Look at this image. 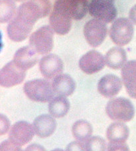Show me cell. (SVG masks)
I'll return each mask as SVG.
<instances>
[{
  "instance_id": "24",
  "label": "cell",
  "mask_w": 136,
  "mask_h": 151,
  "mask_svg": "<svg viewBox=\"0 0 136 151\" xmlns=\"http://www.w3.org/2000/svg\"><path fill=\"white\" fill-rule=\"evenodd\" d=\"M14 0H0V22L5 23L12 19L17 13Z\"/></svg>"
},
{
  "instance_id": "25",
  "label": "cell",
  "mask_w": 136,
  "mask_h": 151,
  "mask_svg": "<svg viewBox=\"0 0 136 151\" xmlns=\"http://www.w3.org/2000/svg\"><path fill=\"white\" fill-rule=\"evenodd\" d=\"M86 151H106V143L103 138L92 137L84 142Z\"/></svg>"
},
{
  "instance_id": "4",
  "label": "cell",
  "mask_w": 136,
  "mask_h": 151,
  "mask_svg": "<svg viewBox=\"0 0 136 151\" xmlns=\"http://www.w3.org/2000/svg\"><path fill=\"white\" fill-rule=\"evenodd\" d=\"M51 8L50 0H27L19 7L17 13L35 24L39 19L47 16Z\"/></svg>"
},
{
  "instance_id": "18",
  "label": "cell",
  "mask_w": 136,
  "mask_h": 151,
  "mask_svg": "<svg viewBox=\"0 0 136 151\" xmlns=\"http://www.w3.org/2000/svg\"><path fill=\"white\" fill-rule=\"evenodd\" d=\"M52 86L54 93L62 97L72 95L76 88L74 79L67 74H61L56 77L52 82Z\"/></svg>"
},
{
  "instance_id": "8",
  "label": "cell",
  "mask_w": 136,
  "mask_h": 151,
  "mask_svg": "<svg viewBox=\"0 0 136 151\" xmlns=\"http://www.w3.org/2000/svg\"><path fill=\"white\" fill-rule=\"evenodd\" d=\"M34 23L31 22L22 15L16 13L14 19L9 23L7 33L9 40L15 42L24 41L32 31Z\"/></svg>"
},
{
  "instance_id": "12",
  "label": "cell",
  "mask_w": 136,
  "mask_h": 151,
  "mask_svg": "<svg viewBox=\"0 0 136 151\" xmlns=\"http://www.w3.org/2000/svg\"><path fill=\"white\" fill-rule=\"evenodd\" d=\"M35 134L32 124L27 121H19L12 126L9 134V139L18 146H23L29 142Z\"/></svg>"
},
{
  "instance_id": "31",
  "label": "cell",
  "mask_w": 136,
  "mask_h": 151,
  "mask_svg": "<svg viewBox=\"0 0 136 151\" xmlns=\"http://www.w3.org/2000/svg\"><path fill=\"white\" fill-rule=\"evenodd\" d=\"M129 17L131 22L136 25V4L131 8L129 13Z\"/></svg>"
},
{
  "instance_id": "14",
  "label": "cell",
  "mask_w": 136,
  "mask_h": 151,
  "mask_svg": "<svg viewBox=\"0 0 136 151\" xmlns=\"http://www.w3.org/2000/svg\"><path fill=\"white\" fill-rule=\"evenodd\" d=\"M122 88L121 79L116 75L108 74L99 80L98 91L106 98H112L119 93Z\"/></svg>"
},
{
  "instance_id": "21",
  "label": "cell",
  "mask_w": 136,
  "mask_h": 151,
  "mask_svg": "<svg viewBox=\"0 0 136 151\" xmlns=\"http://www.w3.org/2000/svg\"><path fill=\"white\" fill-rule=\"evenodd\" d=\"M66 4L72 19H82L89 11L88 0H66Z\"/></svg>"
},
{
  "instance_id": "23",
  "label": "cell",
  "mask_w": 136,
  "mask_h": 151,
  "mask_svg": "<svg viewBox=\"0 0 136 151\" xmlns=\"http://www.w3.org/2000/svg\"><path fill=\"white\" fill-rule=\"evenodd\" d=\"M72 134L78 141L85 142L92 134L93 128L90 123L84 120L75 122L72 127Z\"/></svg>"
},
{
  "instance_id": "6",
  "label": "cell",
  "mask_w": 136,
  "mask_h": 151,
  "mask_svg": "<svg viewBox=\"0 0 136 151\" xmlns=\"http://www.w3.org/2000/svg\"><path fill=\"white\" fill-rule=\"evenodd\" d=\"M54 31L51 26L44 25L33 32L29 37V45L40 55L47 54L53 48Z\"/></svg>"
},
{
  "instance_id": "27",
  "label": "cell",
  "mask_w": 136,
  "mask_h": 151,
  "mask_svg": "<svg viewBox=\"0 0 136 151\" xmlns=\"http://www.w3.org/2000/svg\"><path fill=\"white\" fill-rule=\"evenodd\" d=\"M107 151H130L125 142H110Z\"/></svg>"
},
{
  "instance_id": "32",
  "label": "cell",
  "mask_w": 136,
  "mask_h": 151,
  "mask_svg": "<svg viewBox=\"0 0 136 151\" xmlns=\"http://www.w3.org/2000/svg\"><path fill=\"white\" fill-rule=\"evenodd\" d=\"M51 151H64V150H62V149H61V148H56V149L53 150H51Z\"/></svg>"
},
{
  "instance_id": "17",
  "label": "cell",
  "mask_w": 136,
  "mask_h": 151,
  "mask_svg": "<svg viewBox=\"0 0 136 151\" xmlns=\"http://www.w3.org/2000/svg\"><path fill=\"white\" fill-rule=\"evenodd\" d=\"M33 126L39 137L47 138L51 136L55 131L57 122L53 117L49 114H41L34 120Z\"/></svg>"
},
{
  "instance_id": "10",
  "label": "cell",
  "mask_w": 136,
  "mask_h": 151,
  "mask_svg": "<svg viewBox=\"0 0 136 151\" xmlns=\"http://www.w3.org/2000/svg\"><path fill=\"white\" fill-rule=\"evenodd\" d=\"M25 71L17 67L14 61L7 63L0 71V85L10 88L18 85L24 81Z\"/></svg>"
},
{
  "instance_id": "30",
  "label": "cell",
  "mask_w": 136,
  "mask_h": 151,
  "mask_svg": "<svg viewBox=\"0 0 136 151\" xmlns=\"http://www.w3.org/2000/svg\"><path fill=\"white\" fill-rule=\"evenodd\" d=\"M25 151H46L43 147L38 144H32L25 148Z\"/></svg>"
},
{
  "instance_id": "19",
  "label": "cell",
  "mask_w": 136,
  "mask_h": 151,
  "mask_svg": "<svg viewBox=\"0 0 136 151\" xmlns=\"http://www.w3.org/2000/svg\"><path fill=\"white\" fill-rule=\"evenodd\" d=\"M106 65L112 69H120L127 61L126 52L119 47H114L107 52L105 55Z\"/></svg>"
},
{
  "instance_id": "5",
  "label": "cell",
  "mask_w": 136,
  "mask_h": 151,
  "mask_svg": "<svg viewBox=\"0 0 136 151\" xmlns=\"http://www.w3.org/2000/svg\"><path fill=\"white\" fill-rule=\"evenodd\" d=\"M109 33L114 43L118 46H125L132 40L134 27L132 22L127 18L120 17L112 23Z\"/></svg>"
},
{
  "instance_id": "9",
  "label": "cell",
  "mask_w": 136,
  "mask_h": 151,
  "mask_svg": "<svg viewBox=\"0 0 136 151\" xmlns=\"http://www.w3.org/2000/svg\"><path fill=\"white\" fill-rule=\"evenodd\" d=\"M84 35L90 46L97 47L104 42L107 36L106 23L96 19L89 20L84 26Z\"/></svg>"
},
{
  "instance_id": "1",
  "label": "cell",
  "mask_w": 136,
  "mask_h": 151,
  "mask_svg": "<svg viewBox=\"0 0 136 151\" xmlns=\"http://www.w3.org/2000/svg\"><path fill=\"white\" fill-rule=\"evenodd\" d=\"M49 23L57 34L64 35L70 32L72 18L67 9L66 0H56L49 17Z\"/></svg>"
},
{
  "instance_id": "11",
  "label": "cell",
  "mask_w": 136,
  "mask_h": 151,
  "mask_svg": "<svg viewBox=\"0 0 136 151\" xmlns=\"http://www.w3.org/2000/svg\"><path fill=\"white\" fill-rule=\"evenodd\" d=\"M105 63V59L100 52L91 50L81 57L78 65L84 73L92 75L102 70Z\"/></svg>"
},
{
  "instance_id": "7",
  "label": "cell",
  "mask_w": 136,
  "mask_h": 151,
  "mask_svg": "<svg viewBox=\"0 0 136 151\" xmlns=\"http://www.w3.org/2000/svg\"><path fill=\"white\" fill-rule=\"evenodd\" d=\"M115 0H92L89 6V14L94 19L105 23L115 20L117 14Z\"/></svg>"
},
{
  "instance_id": "16",
  "label": "cell",
  "mask_w": 136,
  "mask_h": 151,
  "mask_svg": "<svg viewBox=\"0 0 136 151\" xmlns=\"http://www.w3.org/2000/svg\"><path fill=\"white\" fill-rule=\"evenodd\" d=\"M122 81L130 97L136 99V61H127L122 69Z\"/></svg>"
},
{
  "instance_id": "29",
  "label": "cell",
  "mask_w": 136,
  "mask_h": 151,
  "mask_svg": "<svg viewBox=\"0 0 136 151\" xmlns=\"http://www.w3.org/2000/svg\"><path fill=\"white\" fill-rule=\"evenodd\" d=\"M0 129H1V135L6 133L7 130L9 127V122L6 116H4L3 114L1 115V120H0Z\"/></svg>"
},
{
  "instance_id": "33",
  "label": "cell",
  "mask_w": 136,
  "mask_h": 151,
  "mask_svg": "<svg viewBox=\"0 0 136 151\" xmlns=\"http://www.w3.org/2000/svg\"><path fill=\"white\" fill-rule=\"evenodd\" d=\"M14 1H17V2H21V1H25L26 0H14Z\"/></svg>"
},
{
  "instance_id": "28",
  "label": "cell",
  "mask_w": 136,
  "mask_h": 151,
  "mask_svg": "<svg viewBox=\"0 0 136 151\" xmlns=\"http://www.w3.org/2000/svg\"><path fill=\"white\" fill-rule=\"evenodd\" d=\"M66 151H86L85 144L82 141H73L69 143Z\"/></svg>"
},
{
  "instance_id": "15",
  "label": "cell",
  "mask_w": 136,
  "mask_h": 151,
  "mask_svg": "<svg viewBox=\"0 0 136 151\" xmlns=\"http://www.w3.org/2000/svg\"><path fill=\"white\" fill-rule=\"evenodd\" d=\"M14 61L23 71L32 68L38 62L37 53L31 46H25L15 52Z\"/></svg>"
},
{
  "instance_id": "3",
  "label": "cell",
  "mask_w": 136,
  "mask_h": 151,
  "mask_svg": "<svg viewBox=\"0 0 136 151\" xmlns=\"http://www.w3.org/2000/svg\"><path fill=\"white\" fill-rule=\"evenodd\" d=\"M106 112L112 120L129 122L134 117L135 109L132 103L124 97L114 98L107 103Z\"/></svg>"
},
{
  "instance_id": "20",
  "label": "cell",
  "mask_w": 136,
  "mask_h": 151,
  "mask_svg": "<svg viewBox=\"0 0 136 151\" xmlns=\"http://www.w3.org/2000/svg\"><path fill=\"white\" fill-rule=\"evenodd\" d=\"M129 134V128L122 123L111 124L106 131V137L110 142H125Z\"/></svg>"
},
{
  "instance_id": "26",
  "label": "cell",
  "mask_w": 136,
  "mask_h": 151,
  "mask_svg": "<svg viewBox=\"0 0 136 151\" xmlns=\"http://www.w3.org/2000/svg\"><path fill=\"white\" fill-rule=\"evenodd\" d=\"M0 151H23L20 146L14 144L11 140H6L1 143Z\"/></svg>"
},
{
  "instance_id": "22",
  "label": "cell",
  "mask_w": 136,
  "mask_h": 151,
  "mask_svg": "<svg viewBox=\"0 0 136 151\" xmlns=\"http://www.w3.org/2000/svg\"><path fill=\"white\" fill-rule=\"evenodd\" d=\"M70 109V103L65 97L57 96L54 97L49 104V111L55 118H61L68 113Z\"/></svg>"
},
{
  "instance_id": "13",
  "label": "cell",
  "mask_w": 136,
  "mask_h": 151,
  "mask_svg": "<svg viewBox=\"0 0 136 151\" xmlns=\"http://www.w3.org/2000/svg\"><path fill=\"white\" fill-rule=\"evenodd\" d=\"M63 69V62L58 55L54 54L44 56L39 62V69L41 74L47 79H54L62 73Z\"/></svg>"
},
{
  "instance_id": "2",
  "label": "cell",
  "mask_w": 136,
  "mask_h": 151,
  "mask_svg": "<svg viewBox=\"0 0 136 151\" xmlns=\"http://www.w3.org/2000/svg\"><path fill=\"white\" fill-rule=\"evenodd\" d=\"M23 91L30 100L40 103H47L53 99L54 92L50 82L44 79H34L26 82Z\"/></svg>"
}]
</instances>
